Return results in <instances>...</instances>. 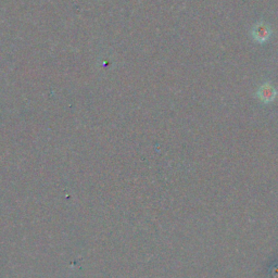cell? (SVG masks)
Listing matches in <instances>:
<instances>
[{
    "label": "cell",
    "mask_w": 278,
    "mask_h": 278,
    "mask_svg": "<svg viewBox=\"0 0 278 278\" xmlns=\"http://www.w3.org/2000/svg\"><path fill=\"white\" fill-rule=\"evenodd\" d=\"M251 35L255 42L259 44H264L270 40L272 36V30L270 25L266 24L265 22H258L252 27Z\"/></svg>",
    "instance_id": "6da1fadb"
},
{
    "label": "cell",
    "mask_w": 278,
    "mask_h": 278,
    "mask_svg": "<svg viewBox=\"0 0 278 278\" xmlns=\"http://www.w3.org/2000/svg\"><path fill=\"white\" fill-rule=\"evenodd\" d=\"M257 96L261 102L270 103L274 101V99L276 98V89L270 83H265L261 85V87L259 88Z\"/></svg>",
    "instance_id": "7a4b0ae2"
}]
</instances>
